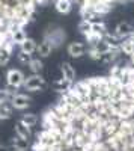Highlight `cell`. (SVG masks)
Returning a JSON list of instances; mask_svg holds the SVG:
<instances>
[{
	"label": "cell",
	"mask_w": 134,
	"mask_h": 151,
	"mask_svg": "<svg viewBox=\"0 0 134 151\" xmlns=\"http://www.w3.org/2000/svg\"><path fill=\"white\" fill-rule=\"evenodd\" d=\"M17 92V89H12V88L6 86V88H0V101L2 103H9L12 95Z\"/></svg>",
	"instance_id": "44dd1931"
},
{
	"label": "cell",
	"mask_w": 134,
	"mask_h": 151,
	"mask_svg": "<svg viewBox=\"0 0 134 151\" xmlns=\"http://www.w3.org/2000/svg\"><path fill=\"white\" fill-rule=\"evenodd\" d=\"M78 30H80V33L84 36L88 32H91L92 30V21H88V20H81L80 23H78Z\"/></svg>",
	"instance_id": "cb8c5ba5"
},
{
	"label": "cell",
	"mask_w": 134,
	"mask_h": 151,
	"mask_svg": "<svg viewBox=\"0 0 134 151\" xmlns=\"http://www.w3.org/2000/svg\"><path fill=\"white\" fill-rule=\"evenodd\" d=\"M130 64H131V65L134 67V53H133V55L130 56Z\"/></svg>",
	"instance_id": "4dcf8cb0"
},
{
	"label": "cell",
	"mask_w": 134,
	"mask_h": 151,
	"mask_svg": "<svg viewBox=\"0 0 134 151\" xmlns=\"http://www.w3.org/2000/svg\"><path fill=\"white\" fill-rule=\"evenodd\" d=\"M92 30L96 32V33H100V35H105L108 30H107V24L104 21H92Z\"/></svg>",
	"instance_id": "603a6c76"
},
{
	"label": "cell",
	"mask_w": 134,
	"mask_h": 151,
	"mask_svg": "<svg viewBox=\"0 0 134 151\" xmlns=\"http://www.w3.org/2000/svg\"><path fill=\"white\" fill-rule=\"evenodd\" d=\"M133 32H134V27L131 26L130 23H125V21L119 23L118 26L115 27V35L119 36L120 40H124V38H128Z\"/></svg>",
	"instance_id": "52a82bcc"
},
{
	"label": "cell",
	"mask_w": 134,
	"mask_h": 151,
	"mask_svg": "<svg viewBox=\"0 0 134 151\" xmlns=\"http://www.w3.org/2000/svg\"><path fill=\"white\" fill-rule=\"evenodd\" d=\"M124 91L128 94V97H131V95L134 94V79H131V80L124 86Z\"/></svg>",
	"instance_id": "f1b7e54d"
},
{
	"label": "cell",
	"mask_w": 134,
	"mask_h": 151,
	"mask_svg": "<svg viewBox=\"0 0 134 151\" xmlns=\"http://www.w3.org/2000/svg\"><path fill=\"white\" fill-rule=\"evenodd\" d=\"M60 73H62L63 79H66V80H69L72 83L76 82V70H74V67H72L69 62H62V64H60Z\"/></svg>",
	"instance_id": "9c48e42d"
},
{
	"label": "cell",
	"mask_w": 134,
	"mask_h": 151,
	"mask_svg": "<svg viewBox=\"0 0 134 151\" xmlns=\"http://www.w3.org/2000/svg\"><path fill=\"white\" fill-rule=\"evenodd\" d=\"M93 47H95L96 50H98V52H100L101 55H103V53H105V52H108V50L112 48V45L108 44V42H107V41L104 40V38H103V40H101L100 42H96V44H95Z\"/></svg>",
	"instance_id": "d4e9b609"
},
{
	"label": "cell",
	"mask_w": 134,
	"mask_h": 151,
	"mask_svg": "<svg viewBox=\"0 0 134 151\" xmlns=\"http://www.w3.org/2000/svg\"><path fill=\"white\" fill-rule=\"evenodd\" d=\"M119 56H120V50H119V47H112L110 50H108V52H105V53L101 55L100 60L103 62V64H115Z\"/></svg>",
	"instance_id": "8992f818"
},
{
	"label": "cell",
	"mask_w": 134,
	"mask_h": 151,
	"mask_svg": "<svg viewBox=\"0 0 134 151\" xmlns=\"http://www.w3.org/2000/svg\"><path fill=\"white\" fill-rule=\"evenodd\" d=\"M88 56H89V59H92V60H100V58H101V53L98 52V50H96L93 45H91L88 50Z\"/></svg>",
	"instance_id": "83f0119b"
},
{
	"label": "cell",
	"mask_w": 134,
	"mask_h": 151,
	"mask_svg": "<svg viewBox=\"0 0 134 151\" xmlns=\"http://www.w3.org/2000/svg\"><path fill=\"white\" fill-rule=\"evenodd\" d=\"M9 104H11L12 109H15V110H26L32 104V97L27 95V94L15 92L14 95H12Z\"/></svg>",
	"instance_id": "277c9868"
},
{
	"label": "cell",
	"mask_w": 134,
	"mask_h": 151,
	"mask_svg": "<svg viewBox=\"0 0 134 151\" xmlns=\"http://www.w3.org/2000/svg\"><path fill=\"white\" fill-rule=\"evenodd\" d=\"M11 55L9 52H6L5 48H0V67H5L9 64V60H11Z\"/></svg>",
	"instance_id": "484cf974"
},
{
	"label": "cell",
	"mask_w": 134,
	"mask_h": 151,
	"mask_svg": "<svg viewBox=\"0 0 134 151\" xmlns=\"http://www.w3.org/2000/svg\"><path fill=\"white\" fill-rule=\"evenodd\" d=\"M24 79H26V76H24V73L18 68H11L6 73V83H8L9 88H12V89L21 88Z\"/></svg>",
	"instance_id": "3957f363"
},
{
	"label": "cell",
	"mask_w": 134,
	"mask_h": 151,
	"mask_svg": "<svg viewBox=\"0 0 134 151\" xmlns=\"http://www.w3.org/2000/svg\"><path fill=\"white\" fill-rule=\"evenodd\" d=\"M26 38H27V35H26V32H24V29H15L14 32L11 33V41L14 42L15 45H20Z\"/></svg>",
	"instance_id": "ffe728a7"
},
{
	"label": "cell",
	"mask_w": 134,
	"mask_h": 151,
	"mask_svg": "<svg viewBox=\"0 0 134 151\" xmlns=\"http://www.w3.org/2000/svg\"><path fill=\"white\" fill-rule=\"evenodd\" d=\"M93 12L96 15H105L108 14L112 9H113V3H108V2H98V0H95L93 3Z\"/></svg>",
	"instance_id": "30bf717a"
},
{
	"label": "cell",
	"mask_w": 134,
	"mask_h": 151,
	"mask_svg": "<svg viewBox=\"0 0 134 151\" xmlns=\"http://www.w3.org/2000/svg\"><path fill=\"white\" fill-rule=\"evenodd\" d=\"M54 8L59 14H69L72 9V2L71 0H54Z\"/></svg>",
	"instance_id": "9a60e30c"
},
{
	"label": "cell",
	"mask_w": 134,
	"mask_h": 151,
	"mask_svg": "<svg viewBox=\"0 0 134 151\" xmlns=\"http://www.w3.org/2000/svg\"><path fill=\"white\" fill-rule=\"evenodd\" d=\"M0 122H2V121H0Z\"/></svg>",
	"instance_id": "d6a6232c"
},
{
	"label": "cell",
	"mask_w": 134,
	"mask_h": 151,
	"mask_svg": "<svg viewBox=\"0 0 134 151\" xmlns=\"http://www.w3.org/2000/svg\"><path fill=\"white\" fill-rule=\"evenodd\" d=\"M12 112L14 109L11 107L9 103H2L0 101V121H6L12 118Z\"/></svg>",
	"instance_id": "2e32d148"
},
{
	"label": "cell",
	"mask_w": 134,
	"mask_h": 151,
	"mask_svg": "<svg viewBox=\"0 0 134 151\" xmlns=\"http://www.w3.org/2000/svg\"><path fill=\"white\" fill-rule=\"evenodd\" d=\"M0 148H2V145H0Z\"/></svg>",
	"instance_id": "1f68e13d"
},
{
	"label": "cell",
	"mask_w": 134,
	"mask_h": 151,
	"mask_svg": "<svg viewBox=\"0 0 134 151\" xmlns=\"http://www.w3.org/2000/svg\"><path fill=\"white\" fill-rule=\"evenodd\" d=\"M119 73H120V65L119 64H113L112 68H110V74H108V76H119Z\"/></svg>",
	"instance_id": "f546056e"
},
{
	"label": "cell",
	"mask_w": 134,
	"mask_h": 151,
	"mask_svg": "<svg viewBox=\"0 0 134 151\" xmlns=\"http://www.w3.org/2000/svg\"><path fill=\"white\" fill-rule=\"evenodd\" d=\"M29 70L32 71V74H41L42 68H44V62L39 58H32V60L29 62Z\"/></svg>",
	"instance_id": "ac0fdd59"
},
{
	"label": "cell",
	"mask_w": 134,
	"mask_h": 151,
	"mask_svg": "<svg viewBox=\"0 0 134 151\" xmlns=\"http://www.w3.org/2000/svg\"><path fill=\"white\" fill-rule=\"evenodd\" d=\"M86 50H88L86 45H84L83 42H77V41L69 42L68 47H66L68 55H69L71 58H74V59H78V58H81L83 55H86Z\"/></svg>",
	"instance_id": "5b68a950"
},
{
	"label": "cell",
	"mask_w": 134,
	"mask_h": 151,
	"mask_svg": "<svg viewBox=\"0 0 134 151\" xmlns=\"http://www.w3.org/2000/svg\"><path fill=\"white\" fill-rule=\"evenodd\" d=\"M53 50H54V48L51 47L50 42L45 41V40H42V41L38 44V47H36V53L39 55V59H44V58H48V56H50Z\"/></svg>",
	"instance_id": "8fae6325"
},
{
	"label": "cell",
	"mask_w": 134,
	"mask_h": 151,
	"mask_svg": "<svg viewBox=\"0 0 134 151\" xmlns=\"http://www.w3.org/2000/svg\"><path fill=\"white\" fill-rule=\"evenodd\" d=\"M20 121L32 129V127H35V125L38 124V115H36V113H23Z\"/></svg>",
	"instance_id": "e0dca14e"
},
{
	"label": "cell",
	"mask_w": 134,
	"mask_h": 151,
	"mask_svg": "<svg viewBox=\"0 0 134 151\" xmlns=\"http://www.w3.org/2000/svg\"><path fill=\"white\" fill-rule=\"evenodd\" d=\"M119 50L122 55H127V56H131L134 53V41L131 40V38H124L122 41H120L119 44Z\"/></svg>",
	"instance_id": "5bb4252c"
},
{
	"label": "cell",
	"mask_w": 134,
	"mask_h": 151,
	"mask_svg": "<svg viewBox=\"0 0 134 151\" xmlns=\"http://www.w3.org/2000/svg\"><path fill=\"white\" fill-rule=\"evenodd\" d=\"M11 147H14V148H17V150H21V151H27V148H29V141H26V139H21L20 136H14L11 139Z\"/></svg>",
	"instance_id": "d6986e66"
},
{
	"label": "cell",
	"mask_w": 134,
	"mask_h": 151,
	"mask_svg": "<svg viewBox=\"0 0 134 151\" xmlns=\"http://www.w3.org/2000/svg\"><path fill=\"white\" fill-rule=\"evenodd\" d=\"M21 88H24V89L29 91V92H41L47 88V80L41 74H30L24 79Z\"/></svg>",
	"instance_id": "6da1fadb"
},
{
	"label": "cell",
	"mask_w": 134,
	"mask_h": 151,
	"mask_svg": "<svg viewBox=\"0 0 134 151\" xmlns=\"http://www.w3.org/2000/svg\"><path fill=\"white\" fill-rule=\"evenodd\" d=\"M103 38H104L103 35L96 33V32H93V30H91V32H88L86 35H84V40H86V42H88L89 45H95L96 42H100Z\"/></svg>",
	"instance_id": "7402d4cb"
},
{
	"label": "cell",
	"mask_w": 134,
	"mask_h": 151,
	"mask_svg": "<svg viewBox=\"0 0 134 151\" xmlns=\"http://www.w3.org/2000/svg\"><path fill=\"white\" fill-rule=\"evenodd\" d=\"M36 47H38V42H36L33 38H26L21 44H20V50L27 55H33L36 53Z\"/></svg>",
	"instance_id": "7c38bea8"
},
{
	"label": "cell",
	"mask_w": 134,
	"mask_h": 151,
	"mask_svg": "<svg viewBox=\"0 0 134 151\" xmlns=\"http://www.w3.org/2000/svg\"><path fill=\"white\" fill-rule=\"evenodd\" d=\"M14 130H15V134H17V136H20L21 139L30 141V137H32V129H30V127H27L26 124H23L21 121H17V122H15Z\"/></svg>",
	"instance_id": "ba28073f"
},
{
	"label": "cell",
	"mask_w": 134,
	"mask_h": 151,
	"mask_svg": "<svg viewBox=\"0 0 134 151\" xmlns=\"http://www.w3.org/2000/svg\"><path fill=\"white\" fill-rule=\"evenodd\" d=\"M51 86H53V89H54L56 92L63 94V92H66L69 88L72 86V82H69V80H66V79H63V77H60V79H56Z\"/></svg>",
	"instance_id": "4fadbf2b"
},
{
	"label": "cell",
	"mask_w": 134,
	"mask_h": 151,
	"mask_svg": "<svg viewBox=\"0 0 134 151\" xmlns=\"http://www.w3.org/2000/svg\"><path fill=\"white\" fill-rule=\"evenodd\" d=\"M17 59H18V62L20 64H23V65H29V62L32 60V55H27V53H24V52H20L17 53Z\"/></svg>",
	"instance_id": "4316f807"
},
{
	"label": "cell",
	"mask_w": 134,
	"mask_h": 151,
	"mask_svg": "<svg viewBox=\"0 0 134 151\" xmlns=\"http://www.w3.org/2000/svg\"><path fill=\"white\" fill-rule=\"evenodd\" d=\"M44 40L50 42L53 48H57V47H60V45L65 42L66 33H65L63 29L53 26V27H48V29L44 32Z\"/></svg>",
	"instance_id": "7a4b0ae2"
}]
</instances>
